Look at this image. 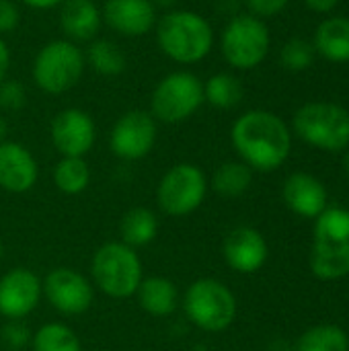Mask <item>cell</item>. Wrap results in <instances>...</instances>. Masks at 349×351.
<instances>
[{
  "label": "cell",
  "mask_w": 349,
  "mask_h": 351,
  "mask_svg": "<svg viewBox=\"0 0 349 351\" xmlns=\"http://www.w3.org/2000/svg\"><path fill=\"white\" fill-rule=\"evenodd\" d=\"M224 261L237 274H255L267 261V243L263 234L251 226L232 228L222 245Z\"/></svg>",
  "instance_id": "cell-16"
},
{
  "label": "cell",
  "mask_w": 349,
  "mask_h": 351,
  "mask_svg": "<svg viewBox=\"0 0 349 351\" xmlns=\"http://www.w3.org/2000/svg\"><path fill=\"white\" fill-rule=\"evenodd\" d=\"M16 2L29 6V8H35V10H49V8L60 6L64 0H16Z\"/></svg>",
  "instance_id": "cell-36"
},
{
  "label": "cell",
  "mask_w": 349,
  "mask_h": 351,
  "mask_svg": "<svg viewBox=\"0 0 349 351\" xmlns=\"http://www.w3.org/2000/svg\"><path fill=\"white\" fill-rule=\"evenodd\" d=\"M101 14L103 23L123 37H144L158 21L150 0H105Z\"/></svg>",
  "instance_id": "cell-15"
},
{
  "label": "cell",
  "mask_w": 349,
  "mask_h": 351,
  "mask_svg": "<svg viewBox=\"0 0 349 351\" xmlns=\"http://www.w3.org/2000/svg\"><path fill=\"white\" fill-rule=\"evenodd\" d=\"M31 339H33V333L23 321H8L0 331V341L12 351L23 350L25 346L31 343Z\"/></svg>",
  "instance_id": "cell-30"
},
{
  "label": "cell",
  "mask_w": 349,
  "mask_h": 351,
  "mask_svg": "<svg viewBox=\"0 0 349 351\" xmlns=\"http://www.w3.org/2000/svg\"><path fill=\"white\" fill-rule=\"evenodd\" d=\"M245 2H247L251 14L263 21V19H272V16L280 14L288 6L290 0H245Z\"/></svg>",
  "instance_id": "cell-33"
},
{
  "label": "cell",
  "mask_w": 349,
  "mask_h": 351,
  "mask_svg": "<svg viewBox=\"0 0 349 351\" xmlns=\"http://www.w3.org/2000/svg\"><path fill=\"white\" fill-rule=\"evenodd\" d=\"M230 140L241 160L251 171L261 173L280 169L292 150V138L286 121L265 109H251L243 113L232 123Z\"/></svg>",
  "instance_id": "cell-1"
},
{
  "label": "cell",
  "mask_w": 349,
  "mask_h": 351,
  "mask_svg": "<svg viewBox=\"0 0 349 351\" xmlns=\"http://www.w3.org/2000/svg\"><path fill=\"white\" fill-rule=\"evenodd\" d=\"M103 25L101 8L95 0H64L60 4V29L72 43L97 39Z\"/></svg>",
  "instance_id": "cell-19"
},
{
  "label": "cell",
  "mask_w": 349,
  "mask_h": 351,
  "mask_svg": "<svg viewBox=\"0 0 349 351\" xmlns=\"http://www.w3.org/2000/svg\"><path fill=\"white\" fill-rule=\"evenodd\" d=\"M119 232H121V243H125L128 247H132V249L146 247L158 234L156 214L152 210H148V208H142V206L132 208L121 218Z\"/></svg>",
  "instance_id": "cell-22"
},
{
  "label": "cell",
  "mask_w": 349,
  "mask_h": 351,
  "mask_svg": "<svg viewBox=\"0 0 349 351\" xmlns=\"http://www.w3.org/2000/svg\"><path fill=\"white\" fill-rule=\"evenodd\" d=\"M84 60L101 76H117L128 66L123 49L115 41L105 37H97L88 43Z\"/></svg>",
  "instance_id": "cell-23"
},
{
  "label": "cell",
  "mask_w": 349,
  "mask_h": 351,
  "mask_svg": "<svg viewBox=\"0 0 349 351\" xmlns=\"http://www.w3.org/2000/svg\"><path fill=\"white\" fill-rule=\"evenodd\" d=\"M95 286L109 298H130L138 292L142 276V261L138 253L125 243L101 245L91 263Z\"/></svg>",
  "instance_id": "cell-5"
},
{
  "label": "cell",
  "mask_w": 349,
  "mask_h": 351,
  "mask_svg": "<svg viewBox=\"0 0 349 351\" xmlns=\"http://www.w3.org/2000/svg\"><path fill=\"white\" fill-rule=\"evenodd\" d=\"M150 2H152V4H154L156 8H158V6H173V4H175L177 0H150Z\"/></svg>",
  "instance_id": "cell-38"
},
{
  "label": "cell",
  "mask_w": 349,
  "mask_h": 351,
  "mask_svg": "<svg viewBox=\"0 0 349 351\" xmlns=\"http://www.w3.org/2000/svg\"><path fill=\"white\" fill-rule=\"evenodd\" d=\"M158 125L150 111L130 109L111 128L109 148L121 160H142L156 144Z\"/></svg>",
  "instance_id": "cell-11"
},
{
  "label": "cell",
  "mask_w": 349,
  "mask_h": 351,
  "mask_svg": "<svg viewBox=\"0 0 349 351\" xmlns=\"http://www.w3.org/2000/svg\"><path fill=\"white\" fill-rule=\"evenodd\" d=\"M204 103V80L191 70H175L156 82L150 115L163 123H181L195 115Z\"/></svg>",
  "instance_id": "cell-6"
},
{
  "label": "cell",
  "mask_w": 349,
  "mask_h": 351,
  "mask_svg": "<svg viewBox=\"0 0 349 351\" xmlns=\"http://www.w3.org/2000/svg\"><path fill=\"white\" fill-rule=\"evenodd\" d=\"M49 136L53 148L62 156L84 158V154L91 152V148L95 146L97 125L84 109L68 107L56 113V117L51 119Z\"/></svg>",
  "instance_id": "cell-13"
},
{
  "label": "cell",
  "mask_w": 349,
  "mask_h": 351,
  "mask_svg": "<svg viewBox=\"0 0 349 351\" xmlns=\"http://www.w3.org/2000/svg\"><path fill=\"white\" fill-rule=\"evenodd\" d=\"M304 4L315 12H331L339 4V0H304Z\"/></svg>",
  "instance_id": "cell-35"
},
{
  "label": "cell",
  "mask_w": 349,
  "mask_h": 351,
  "mask_svg": "<svg viewBox=\"0 0 349 351\" xmlns=\"http://www.w3.org/2000/svg\"><path fill=\"white\" fill-rule=\"evenodd\" d=\"M251 181H253V171L243 160L241 162L228 160L214 171L210 185L222 197H239L251 187Z\"/></svg>",
  "instance_id": "cell-24"
},
{
  "label": "cell",
  "mask_w": 349,
  "mask_h": 351,
  "mask_svg": "<svg viewBox=\"0 0 349 351\" xmlns=\"http://www.w3.org/2000/svg\"><path fill=\"white\" fill-rule=\"evenodd\" d=\"M39 179V165L31 150L19 142H0V187L8 193H27Z\"/></svg>",
  "instance_id": "cell-17"
},
{
  "label": "cell",
  "mask_w": 349,
  "mask_h": 351,
  "mask_svg": "<svg viewBox=\"0 0 349 351\" xmlns=\"http://www.w3.org/2000/svg\"><path fill=\"white\" fill-rule=\"evenodd\" d=\"M41 292L62 315L74 317L91 308L95 292L91 282L72 267H56L41 280Z\"/></svg>",
  "instance_id": "cell-12"
},
{
  "label": "cell",
  "mask_w": 349,
  "mask_h": 351,
  "mask_svg": "<svg viewBox=\"0 0 349 351\" xmlns=\"http://www.w3.org/2000/svg\"><path fill=\"white\" fill-rule=\"evenodd\" d=\"M183 308L187 319L202 331L220 333L228 329L237 317V298L228 286L214 278L195 280L185 296Z\"/></svg>",
  "instance_id": "cell-8"
},
{
  "label": "cell",
  "mask_w": 349,
  "mask_h": 351,
  "mask_svg": "<svg viewBox=\"0 0 349 351\" xmlns=\"http://www.w3.org/2000/svg\"><path fill=\"white\" fill-rule=\"evenodd\" d=\"M53 183L66 195L82 193L91 183L88 162L80 156H62L53 169Z\"/></svg>",
  "instance_id": "cell-26"
},
{
  "label": "cell",
  "mask_w": 349,
  "mask_h": 351,
  "mask_svg": "<svg viewBox=\"0 0 349 351\" xmlns=\"http://www.w3.org/2000/svg\"><path fill=\"white\" fill-rule=\"evenodd\" d=\"M27 90L19 80L4 78L0 82V109L2 111H16L25 105Z\"/></svg>",
  "instance_id": "cell-31"
},
{
  "label": "cell",
  "mask_w": 349,
  "mask_h": 351,
  "mask_svg": "<svg viewBox=\"0 0 349 351\" xmlns=\"http://www.w3.org/2000/svg\"><path fill=\"white\" fill-rule=\"evenodd\" d=\"M282 197L288 210L302 218H319L327 210V189L309 173H292L284 181Z\"/></svg>",
  "instance_id": "cell-18"
},
{
  "label": "cell",
  "mask_w": 349,
  "mask_h": 351,
  "mask_svg": "<svg viewBox=\"0 0 349 351\" xmlns=\"http://www.w3.org/2000/svg\"><path fill=\"white\" fill-rule=\"evenodd\" d=\"M344 169H346V175L349 177V152L346 154V160H344Z\"/></svg>",
  "instance_id": "cell-39"
},
{
  "label": "cell",
  "mask_w": 349,
  "mask_h": 351,
  "mask_svg": "<svg viewBox=\"0 0 349 351\" xmlns=\"http://www.w3.org/2000/svg\"><path fill=\"white\" fill-rule=\"evenodd\" d=\"M2 253H4V247H2V241H0V259H2Z\"/></svg>",
  "instance_id": "cell-40"
},
{
  "label": "cell",
  "mask_w": 349,
  "mask_h": 351,
  "mask_svg": "<svg viewBox=\"0 0 349 351\" xmlns=\"http://www.w3.org/2000/svg\"><path fill=\"white\" fill-rule=\"evenodd\" d=\"M311 269L325 282L349 276V210L327 208L315 218Z\"/></svg>",
  "instance_id": "cell-3"
},
{
  "label": "cell",
  "mask_w": 349,
  "mask_h": 351,
  "mask_svg": "<svg viewBox=\"0 0 349 351\" xmlns=\"http://www.w3.org/2000/svg\"><path fill=\"white\" fill-rule=\"evenodd\" d=\"M315 49L329 62H349V19L331 16L317 27Z\"/></svg>",
  "instance_id": "cell-21"
},
{
  "label": "cell",
  "mask_w": 349,
  "mask_h": 351,
  "mask_svg": "<svg viewBox=\"0 0 349 351\" xmlns=\"http://www.w3.org/2000/svg\"><path fill=\"white\" fill-rule=\"evenodd\" d=\"M136 296H138L142 311L152 315V317H169L179 306L177 286L163 276L144 278L138 286Z\"/></svg>",
  "instance_id": "cell-20"
},
{
  "label": "cell",
  "mask_w": 349,
  "mask_h": 351,
  "mask_svg": "<svg viewBox=\"0 0 349 351\" xmlns=\"http://www.w3.org/2000/svg\"><path fill=\"white\" fill-rule=\"evenodd\" d=\"M8 70H10V49L6 39L0 35V82L8 78Z\"/></svg>",
  "instance_id": "cell-34"
},
{
  "label": "cell",
  "mask_w": 349,
  "mask_h": 351,
  "mask_svg": "<svg viewBox=\"0 0 349 351\" xmlns=\"http://www.w3.org/2000/svg\"><path fill=\"white\" fill-rule=\"evenodd\" d=\"M6 134H8V123H6V119L2 117V113H0V142L6 138Z\"/></svg>",
  "instance_id": "cell-37"
},
{
  "label": "cell",
  "mask_w": 349,
  "mask_h": 351,
  "mask_svg": "<svg viewBox=\"0 0 349 351\" xmlns=\"http://www.w3.org/2000/svg\"><path fill=\"white\" fill-rule=\"evenodd\" d=\"M204 101L216 109H232L243 101V84L230 72L212 74L204 82Z\"/></svg>",
  "instance_id": "cell-25"
},
{
  "label": "cell",
  "mask_w": 349,
  "mask_h": 351,
  "mask_svg": "<svg viewBox=\"0 0 349 351\" xmlns=\"http://www.w3.org/2000/svg\"><path fill=\"white\" fill-rule=\"evenodd\" d=\"M208 193V179L197 165L179 162L171 167L158 181L156 202L169 216H187L195 212Z\"/></svg>",
  "instance_id": "cell-10"
},
{
  "label": "cell",
  "mask_w": 349,
  "mask_h": 351,
  "mask_svg": "<svg viewBox=\"0 0 349 351\" xmlns=\"http://www.w3.org/2000/svg\"><path fill=\"white\" fill-rule=\"evenodd\" d=\"M294 132L313 148L339 152L349 146V111L335 103H306L294 113Z\"/></svg>",
  "instance_id": "cell-7"
},
{
  "label": "cell",
  "mask_w": 349,
  "mask_h": 351,
  "mask_svg": "<svg viewBox=\"0 0 349 351\" xmlns=\"http://www.w3.org/2000/svg\"><path fill=\"white\" fill-rule=\"evenodd\" d=\"M272 37L267 25L253 14L232 16L220 35V51L234 70H253L269 53Z\"/></svg>",
  "instance_id": "cell-9"
},
{
  "label": "cell",
  "mask_w": 349,
  "mask_h": 351,
  "mask_svg": "<svg viewBox=\"0 0 349 351\" xmlns=\"http://www.w3.org/2000/svg\"><path fill=\"white\" fill-rule=\"evenodd\" d=\"M33 351H82L78 335L62 323H47L31 339Z\"/></svg>",
  "instance_id": "cell-28"
},
{
  "label": "cell",
  "mask_w": 349,
  "mask_h": 351,
  "mask_svg": "<svg viewBox=\"0 0 349 351\" xmlns=\"http://www.w3.org/2000/svg\"><path fill=\"white\" fill-rule=\"evenodd\" d=\"M313 60H315V47L306 39H300V37L286 41L280 51V62L290 72H302L311 68Z\"/></svg>",
  "instance_id": "cell-29"
},
{
  "label": "cell",
  "mask_w": 349,
  "mask_h": 351,
  "mask_svg": "<svg viewBox=\"0 0 349 351\" xmlns=\"http://www.w3.org/2000/svg\"><path fill=\"white\" fill-rule=\"evenodd\" d=\"M296 351H349L348 333L337 325H317L300 335Z\"/></svg>",
  "instance_id": "cell-27"
},
{
  "label": "cell",
  "mask_w": 349,
  "mask_h": 351,
  "mask_svg": "<svg viewBox=\"0 0 349 351\" xmlns=\"http://www.w3.org/2000/svg\"><path fill=\"white\" fill-rule=\"evenodd\" d=\"M158 49L173 62L191 66L206 60L214 47L210 21L189 8H175L158 16L154 25Z\"/></svg>",
  "instance_id": "cell-2"
},
{
  "label": "cell",
  "mask_w": 349,
  "mask_h": 351,
  "mask_svg": "<svg viewBox=\"0 0 349 351\" xmlns=\"http://www.w3.org/2000/svg\"><path fill=\"white\" fill-rule=\"evenodd\" d=\"M41 296V280L27 267H14L0 278V315L8 321L31 315Z\"/></svg>",
  "instance_id": "cell-14"
},
{
  "label": "cell",
  "mask_w": 349,
  "mask_h": 351,
  "mask_svg": "<svg viewBox=\"0 0 349 351\" xmlns=\"http://www.w3.org/2000/svg\"><path fill=\"white\" fill-rule=\"evenodd\" d=\"M21 23V8L16 0H0V35L12 33Z\"/></svg>",
  "instance_id": "cell-32"
},
{
  "label": "cell",
  "mask_w": 349,
  "mask_h": 351,
  "mask_svg": "<svg viewBox=\"0 0 349 351\" xmlns=\"http://www.w3.org/2000/svg\"><path fill=\"white\" fill-rule=\"evenodd\" d=\"M84 51L68 39H51L39 47L31 76L47 95H64L78 84L84 74Z\"/></svg>",
  "instance_id": "cell-4"
}]
</instances>
